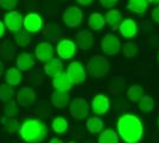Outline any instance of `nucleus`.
Wrapping results in <instances>:
<instances>
[{
  "mask_svg": "<svg viewBox=\"0 0 159 143\" xmlns=\"http://www.w3.org/2000/svg\"><path fill=\"white\" fill-rule=\"evenodd\" d=\"M86 128L90 134L101 132L102 129H103V121L100 117H92V118H89L87 121Z\"/></svg>",
  "mask_w": 159,
  "mask_h": 143,
  "instance_id": "obj_24",
  "label": "nucleus"
},
{
  "mask_svg": "<svg viewBox=\"0 0 159 143\" xmlns=\"http://www.w3.org/2000/svg\"><path fill=\"white\" fill-rule=\"evenodd\" d=\"M158 126H159V119H158Z\"/></svg>",
  "mask_w": 159,
  "mask_h": 143,
  "instance_id": "obj_44",
  "label": "nucleus"
},
{
  "mask_svg": "<svg viewBox=\"0 0 159 143\" xmlns=\"http://www.w3.org/2000/svg\"><path fill=\"white\" fill-rule=\"evenodd\" d=\"M109 107H111V102L107 95L98 94L92 100V111L98 116H102L107 113L109 111Z\"/></svg>",
  "mask_w": 159,
  "mask_h": 143,
  "instance_id": "obj_10",
  "label": "nucleus"
},
{
  "mask_svg": "<svg viewBox=\"0 0 159 143\" xmlns=\"http://www.w3.org/2000/svg\"><path fill=\"white\" fill-rule=\"evenodd\" d=\"M13 48L10 47V45H5V47H2L0 49V55H1V57L2 59H5L7 61H10V60H12V57H13Z\"/></svg>",
  "mask_w": 159,
  "mask_h": 143,
  "instance_id": "obj_33",
  "label": "nucleus"
},
{
  "mask_svg": "<svg viewBox=\"0 0 159 143\" xmlns=\"http://www.w3.org/2000/svg\"><path fill=\"white\" fill-rule=\"evenodd\" d=\"M53 88L56 91H62V92H68L69 89L73 87V83L70 81V79L68 78L66 73L62 72L61 74H58L57 76L53 78Z\"/></svg>",
  "mask_w": 159,
  "mask_h": 143,
  "instance_id": "obj_17",
  "label": "nucleus"
},
{
  "mask_svg": "<svg viewBox=\"0 0 159 143\" xmlns=\"http://www.w3.org/2000/svg\"><path fill=\"white\" fill-rule=\"evenodd\" d=\"M4 24L10 31L18 32L21 30V26H23V17L18 11H10L5 14Z\"/></svg>",
  "mask_w": 159,
  "mask_h": 143,
  "instance_id": "obj_9",
  "label": "nucleus"
},
{
  "mask_svg": "<svg viewBox=\"0 0 159 143\" xmlns=\"http://www.w3.org/2000/svg\"><path fill=\"white\" fill-rule=\"evenodd\" d=\"M148 2H152V4H158V5H159V0H148Z\"/></svg>",
  "mask_w": 159,
  "mask_h": 143,
  "instance_id": "obj_42",
  "label": "nucleus"
},
{
  "mask_svg": "<svg viewBox=\"0 0 159 143\" xmlns=\"http://www.w3.org/2000/svg\"><path fill=\"white\" fill-rule=\"evenodd\" d=\"M119 30H120V34L122 35L125 38H132L138 32V26H137L135 21H133V19L127 18L125 21H120Z\"/></svg>",
  "mask_w": 159,
  "mask_h": 143,
  "instance_id": "obj_15",
  "label": "nucleus"
},
{
  "mask_svg": "<svg viewBox=\"0 0 159 143\" xmlns=\"http://www.w3.org/2000/svg\"><path fill=\"white\" fill-rule=\"evenodd\" d=\"M70 95L68 92H62V91H55L51 95V102L56 109H63L69 104Z\"/></svg>",
  "mask_w": 159,
  "mask_h": 143,
  "instance_id": "obj_19",
  "label": "nucleus"
},
{
  "mask_svg": "<svg viewBox=\"0 0 159 143\" xmlns=\"http://www.w3.org/2000/svg\"><path fill=\"white\" fill-rule=\"evenodd\" d=\"M56 53L62 60H70L76 53V44L71 40H62L57 44Z\"/></svg>",
  "mask_w": 159,
  "mask_h": 143,
  "instance_id": "obj_11",
  "label": "nucleus"
},
{
  "mask_svg": "<svg viewBox=\"0 0 159 143\" xmlns=\"http://www.w3.org/2000/svg\"><path fill=\"white\" fill-rule=\"evenodd\" d=\"M53 54H55L53 47L49 42H40L34 49V56L37 57V60L42 62H47L50 59H52Z\"/></svg>",
  "mask_w": 159,
  "mask_h": 143,
  "instance_id": "obj_12",
  "label": "nucleus"
},
{
  "mask_svg": "<svg viewBox=\"0 0 159 143\" xmlns=\"http://www.w3.org/2000/svg\"><path fill=\"white\" fill-rule=\"evenodd\" d=\"M76 1L79 2L80 5H82V6H88V5H90L93 2L94 0H76Z\"/></svg>",
  "mask_w": 159,
  "mask_h": 143,
  "instance_id": "obj_38",
  "label": "nucleus"
},
{
  "mask_svg": "<svg viewBox=\"0 0 159 143\" xmlns=\"http://www.w3.org/2000/svg\"><path fill=\"white\" fill-rule=\"evenodd\" d=\"M76 41L82 50H89L94 44V36L90 31H81L76 34Z\"/></svg>",
  "mask_w": 159,
  "mask_h": 143,
  "instance_id": "obj_18",
  "label": "nucleus"
},
{
  "mask_svg": "<svg viewBox=\"0 0 159 143\" xmlns=\"http://www.w3.org/2000/svg\"><path fill=\"white\" fill-rule=\"evenodd\" d=\"M101 49L105 54L109 55H115L119 53V50L121 49V43L120 40L113 34H106L102 37L101 41Z\"/></svg>",
  "mask_w": 159,
  "mask_h": 143,
  "instance_id": "obj_6",
  "label": "nucleus"
},
{
  "mask_svg": "<svg viewBox=\"0 0 159 143\" xmlns=\"http://www.w3.org/2000/svg\"><path fill=\"white\" fill-rule=\"evenodd\" d=\"M36 100V93L32 88L30 87H24L18 91L17 93V102L19 104L21 107L30 106Z\"/></svg>",
  "mask_w": 159,
  "mask_h": 143,
  "instance_id": "obj_13",
  "label": "nucleus"
},
{
  "mask_svg": "<svg viewBox=\"0 0 159 143\" xmlns=\"http://www.w3.org/2000/svg\"><path fill=\"white\" fill-rule=\"evenodd\" d=\"M17 4H18V0H0V7L6 11L12 10L13 7L17 6Z\"/></svg>",
  "mask_w": 159,
  "mask_h": 143,
  "instance_id": "obj_35",
  "label": "nucleus"
},
{
  "mask_svg": "<svg viewBox=\"0 0 159 143\" xmlns=\"http://www.w3.org/2000/svg\"><path fill=\"white\" fill-rule=\"evenodd\" d=\"M17 110H18V107H17V104H16L14 102H12V100L6 102V104L4 105V111H5L6 116L11 117V118L17 115Z\"/></svg>",
  "mask_w": 159,
  "mask_h": 143,
  "instance_id": "obj_32",
  "label": "nucleus"
},
{
  "mask_svg": "<svg viewBox=\"0 0 159 143\" xmlns=\"http://www.w3.org/2000/svg\"><path fill=\"white\" fill-rule=\"evenodd\" d=\"M121 50H122V54L125 57L132 59L138 54V45L134 42H126L121 45Z\"/></svg>",
  "mask_w": 159,
  "mask_h": 143,
  "instance_id": "obj_29",
  "label": "nucleus"
},
{
  "mask_svg": "<svg viewBox=\"0 0 159 143\" xmlns=\"http://www.w3.org/2000/svg\"><path fill=\"white\" fill-rule=\"evenodd\" d=\"M5 24L0 21V38H2V36L5 35Z\"/></svg>",
  "mask_w": 159,
  "mask_h": 143,
  "instance_id": "obj_39",
  "label": "nucleus"
},
{
  "mask_svg": "<svg viewBox=\"0 0 159 143\" xmlns=\"http://www.w3.org/2000/svg\"><path fill=\"white\" fill-rule=\"evenodd\" d=\"M119 135L116 134V131L113 129H106L101 131L98 143H119Z\"/></svg>",
  "mask_w": 159,
  "mask_h": 143,
  "instance_id": "obj_21",
  "label": "nucleus"
},
{
  "mask_svg": "<svg viewBox=\"0 0 159 143\" xmlns=\"http://www.w3.org/2000/svg\"><path fill=\"white\" fill-rule=\"evenodd\" d=\"M64 69V66H63V62L61 61L60 59H50L49 61H47L45 66H44V72L48 76H51V78H55L58 74H61Z\"/></svg>",
  "mask_w": 159,
  "mask_h": 143,
  "instance_id": "obj_14",
  "label": "nucleus"
},
{
  "mask_svg": "<svg viewBox=\"0 0 159 143\" xmlns=\"http://www.w3.org/2000/svg\"><path fill=\"white\" fill-rule=\"evenodd\" d=\"M43 124L44 123L36 118H30L24 121L18 130L21 140L27 143H38V136Z\"/></svg>",
  "mask_w": 159,
  "mask_h": 143,
  "instance_id": "obj_2",
  "label": "nucleus"
},
{
  "mask_svg": "<svg viewBox=\"0 0 159 143\" xmlns=\"http://www.w3.org/2000/svg\"><path fill=\"white\" fill-rule=\"evenodd\" d=\"M51 128L56 134H64L69 128V123L64 117H56L51 123Z\"/></svg>",
  "mask_w": 159,
  "mask_h": 143,
  "instance_id": "obj_26",
  "label": "nucleus"
},
{
  "mask_svg": "<svg viewBox=\"0 0 159 143\" xmlns=\"http://www.w3.org/2000/svg\"><path fill=\"white\" fill-rule=\"evenodd\" d=\"M49 143H64V142H63L61 138H58V137H52Z\"/></svg>",
  "mask_w": 159,
  "mask_h": 143,
  "instance_id": "obj_40",
  "label": "nucleus"
},
{
  "mask_svg": "<svg viewBox=\"0 0 159 143\" xmlns=\"http://www.w3.org/2000/svg\"><path fill=\"white\" fill-rule=\"evenodd\" d=\"M145 94L144 88L140 86L139 83H134L132 85L128 91H127V98L132 102H138L140 100V98Z\"/></svg>",
  "mask_w": 159,
  "mask_h": 143,
  "instance_id": "obj_25",
  "label": "nucleus"
},
{
  "mask_svg": "<svg viewBox=\"0 0 159 143\" xmlns=\"http://www.w3.org/2000/svg\"><path fill=\"white\" fill-rule=\"evenodd\" d=\"M158 61H159V55H158Z\"/></svg>",
  "mask_w": 159,
  "mask_h": 143,
  "instance_id": "obj_45",
  "label": "nucleus"
},
{
  "mask_svg": "<svg viewBox=\"0 0 159 143\" xmlns=\"http://www.w3.org/2000/svg\"><path fill=\"white\" fill-rule=\"evenodd\" d=\"M87 72L93 78H103L106 76L109 70V61L107 57L101 55H94L90 57L87 64Z\"/></svg>",
  "mask_w": 159,
  "mask_h": 143,
  "instance_id": "obj_3",
  "label": "nucleus"
},
{
  "mask_svg": "<svg viewBox=\"0 0 159 143\" xmlns=\"http://www.w3.org/2000/svg\"><path fill=\"white\" fill-rule=\"evenodd\" d=\"M121 18H122V14L120 13L119 11H116V10H111V11L107 12L105 21H106V24H108V25H111L112 27L115 29L116 25L120 24Z\"/></svg>",
  "mask_w": 159,
  "mask_h": 143,
  "instance_id": "obj_27",
  "label": "nucleus"
},
{
  "mask_svg": "<svg viewBox=\"0 0 159 143\" xmlns=\"http://www.w3.org/2000/svg\"><path fill=\"white\" fill-rule=\"evenodd\" d=\"M151 18H152L156 23L159 24V6L154 7L152 10V12H151Z\"/></svg>",
  "mask_w": 159,
  "mask_h": 143,
  "instance_id": "obj_37",
  "label": "nucleus"
},
{
  "mask_svg": "<svg viewBox=\"0 0 159 143\" xmlns=\"http://www.w3.org/2000/svg\"><path fill=\"white\" fill-rule=\"evenodd\" d=\"M21 72L18 68H8L6 72V83L11 85L12 87L13 86H18L20 82H21Z\"/></svg>",
  "mask_w": 159,
  "mask_h": 143,
  "instance_id": "obj_23",
  "label": "nucleus"
},
{
  "mask_svg": "<svg viewBox=\"0 0 159 143\" xmlns=\"http://www.w3.org/2000/svg\"><path fill=\"white\" fill-rule=\"evenodd\" d=\"M99 1L102 5V7H105V8H111L118 2V0H99Z\"/></svg>",
  "mask_w": 159,
  "mask_h": 143,
  "instance_id": "obj_36",
  "label": "nucleus"
},
{
  "mask_svg": "<svg viewBox=\"0 0 159 143\" xmlns=\"http://www.w3.org/2000/svg\"><path fill=\"white\" fill-rule=\"evenodd\" d=\"M23 26L29 34H36L43 26V19L38 13H27L23 18Z\"/></svg>",
  "mask_w": 159,
  "mask_h": 143,
  "instance_id": "obj_8",
  "label": "nucleus"
},
{
  "mask_svg": "<svg viewBox=\"0 0 159 143\" xmlns=\"http://www.w3.org/2000/svg\"><path fill=\"white\" fill-rule=\"evenodd\" d=\"M138 102H139L140 111H143V112H151L154 109V100L150 95L144 94L140 98V100Z\"/></svg>",
  "mask_w": 159,
  "mask_h": 143,
  "instance_id": "obj_28",
  "label": "nucleus"
},
{
  "mask_svg": "<svg viewBox=\"0 0 159 143\" xmlns=\"http://www.w3.org/2000/svg\"><path fill=\"white\" fill-rule=\"evenodd\" d=\"M83 21V13L79 7L71 6L68 7L64 13H63V21L66 26L69 27H76Z\"/></svg>",
  "mask_w": 159,
  "mask_h": 143,
  "instance_id": "obj_7",
  "label": "nucleus"
},
{
  "mask_svg": "<svg viewBox=\"0 0 159 143\" xmlns=\"http://www.w3.org/2000/svg\"><path fill=\"white\" fill-rule=\"evenodd\" d=\"M66 143H76V142H74V141H69V142H66Z\"/></svg>",
  "mask_w": 159,
  "mask_h": 143,
  "instance_id": "obj_43",
  "label": "nucleus"
},
{
  "mask_svg": "<svg viewBox=\"0 0 159 143\" xmlns=\"http://www.w3.org/2000/svg\"><path fill=\"white\" fill-rule=\"evenodd\" d=\"M4 125H5V130L7 132H11V134H13L17 130H19V124L14 119H7L6 122L4 123Z\"/></svg>",
  "mask_w": 159,
  "mask_h": 143,
  "instance_id": "obj_34",
  "label": "nucleus"
},
{
  "mask_svg": "<svg viewBox=\"0 0 159 143\" xmlns=\"http://www.w3.org/2000/svg\"><path fill=\"white\" fill-rule=\"evenodd\" d=\"M69 111H70V115L74 119L81 121V119H84L88 117L89 106H88V102L84 98H75L73 102H70Z\"/></svg>",
  "mask_w": 159,
  "mask_h": 143,
  "instance_id": "obj_5",
  "label": "nucleus"
},
{
  "mask_svg": "<svg viewBox=\"0 0 159 143\" xmlns=\"http://www.w3.org/2000/svg\"><path fill=\"white\" fill-rule=\"evenodd\" d=\"M34 63H36L34 62V57L30 53H23V54H20L17 57V62H16L17 68L19 69L20 72H27V70H30L34 66Z\"/></svg>",
  "mask_w": 159,
  "mask_h": 143,
  "instance_id": "obj_16",
  "label": "nucleus"
},
{
  "mask_svg": "<svg viewBox=\"0 0 159 143\" xmlns=\"http://www.w3.org/2000/svg\"><path fill=\"white\" fill-rule=\"evenodd\" d=\"M118 135L125 143H139L144 135V125L140 118L132 113H125L118 119Z\"/></svg>",
  "mask_w": 159,
  "mask_h": 143,
  "instance_id": "obj_1",
  "label": "nucleus"
},
{
  "mask_svg": "<svg viewBox=\"0 0 159 143\" xmlns=\"http://www.w3.org/2000/svg\"><path fill=\"white\" fill-rule=\"evenodd\" d=\"M14 42L19 47H27L31 43V35L27 31H18V34L14 36Z\"/></svg>",
  "mask_w": 159,
  "mask_h": 143,
  "instance_id": "obj_31",
  "label": "nucleus"
},
{
  "mask_svg": "<svg viewBox=\"0 0 159 143\" xmlns=\"http://www.w3.org/2000/svg\"><path fill=\"white\" fill-rule=\"evenodd\" d=\"M88 25L93 31H100L106 25V21H105V18L101 13H92L89 19H88Z\"/></svg>",
  "mask_w": 159,
  "mask_h": 143,
  "instance_id": "obj_22",
  "label": "nucleus"
},
{
  "mask_svg": "<svg viewBox=\"0 0 159 143\" xmlns=\"http://www.w3.org/2000/svg\"><path fill=\"white\" fill-rule=\"evenodd\" d=\"M4 69H5V67H4V63L0 61V78L2 76V73H4Z\"/></svg>",
  "mask_w": 159,
  "mask_h": 143,
  "instance_id": "obj_41",
  "label": "nucleus"
},
{
  "mask_svg": "<svg viewBox=\"0 0 159 143\" xmlns=\"http://www.w3.org/2000/svg\"><path fill=\"white\" fill-rule=\"evenodd\" d=\"M66 73L73 85H81L86 81L87 70L84 66L79 61L70 62Z\"/></svg>",
  "mask_w": 159,
  "mask_h": 143,
  "instance_id": "obj_4",
  "label": "nucleus"
},
{
  "mask_svg": "<svg viewBox=\"0 0 159 143\" xmlns=\"http://www.w3.org/2000/svg\"><path fill=\"white\" fill-rule=\"evenodd\" d=\"M127 7L135 14H143L148 7V0H128Z\"/></svg>",
  "mask_w": 159,
  "mask_h": 143,
  "instance_id": "obj_20",
  "label": "nucleus"
},
{
  "mask_svg": "<svg viewBox=\"0 0 159 143\" xmlns=\"http://www.w3.org/2000/svg\"><path fill=\"white\" fill-rule=\"evenodd\" d=\"M13 88L11 85L8 83H2L0 85V100L4 102H10L12 98H13Z\"/></svg>",
  "mask_w": 159,
  "mask_h": 143,
  "instance_id": "obj_30",
  "label": "nucleus"
}]
</instances>
